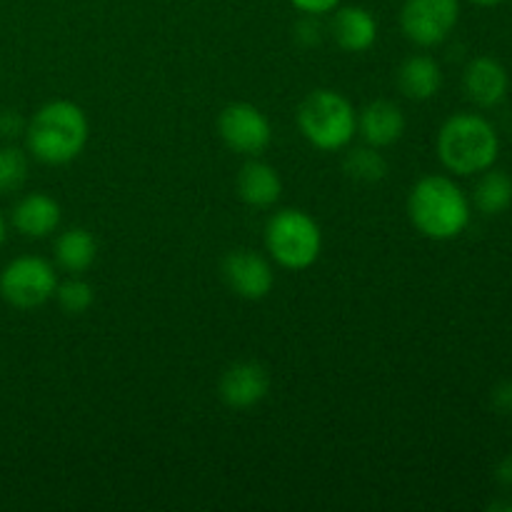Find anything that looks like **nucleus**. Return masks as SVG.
<instances>
[{"label":"nucleus","mask_w":512,"mask_h":512,"mask_svg":"<svg viewBox=\"0 0 512 512\" xmlns=\"http://www.w3.org/2000/svg\"><path fill=\"white\" fill-rule=\"evenodd\" d=\"M88 140V118L83 108L70 100L43 105L25 125V143L40 163L63 165L78 158Z\"/></svg>","instance_id":"f257e3e1"},{"label":"nucleus","mask_w":512,"mask_h":512,"mask_svg":"<svg viewBox=\"0 0 512 512\" xmlns=\"http://www.w3.org/2000/svg\"><path fill=\"white\" fill-rule=\"evenodd\" d=\"M408 213L418 233L430 240H453L468 228L470 203L460 185L445 175H428L413 185Z\"/></svg>","instance_id":"f03ea898"},{"label":"nucleus","mask_w":512,"mask_h":512,"mask_svg":"<svg viewBox=\"0 0 512 512\" xmlns=\"http://www.w3.org/2000/svg\"><path fill=\"white\" fill-rule=\"evenodd\" d=\"M500 153L498 130L478 113H458L438 133L440 163L455 175H475L493 168Z\"/></svg>","instance_id":"7ed1b4c3"},{"label":"nucleus","mask_w":512,"mask_h":512,"mask_svg":"<svg viewBox=\"0 0 512 512\" xmlns=\"http://www.w3.org/2000/svg\"><path fill=\"white\" fill-rule=\"evenodd\" d=\"M300 133L318 150H340L353 140L358 118L353 105L335 90H315L298 108Z\"/></svg>","instance_id":"20e7f679"},{"label":"nucleus","mask_w":512,"mask_h":512,"mask_svg":"<svg viewBox=\"0 0 512 512\" xmlns=\"http://www.w3.org/2000/svg\"><path fill=\"white\" fill-rule=\"evenodd\" d=\"M265 245L278 265L288 270H305L318 260L323 235L308 213L285 208L268 220Z\"/></svg>","instance_id":"39448f33"},{"label":"nucleus","mask_w":512,"mask_h":512,"mask_svg":"<svg viewBox=\"0 0 512 512\" xmlns=\"http://www.w3.org/2000/svg\"><path fill=\"white\" fill-rule=\"evenodd\" d=\"M58 288L53 265L38 255H20L0 273V295L20 310H33L48 303Z\"/></svg>","instance_id":"423d86ee"},{"label":"nucleus","mask_w":512,"mask_h":512,"mask_svg":"<svg viewBox=\"0 0 512 512\" xmlns=\"http://www.w3.org/2000/svg\"><path fill=\"white\" fill-rule=\"evenodd\" d=\"M458 18L460 0H405L400 10L405 38L423 48L443 43L458 25Z\"/></svg>","instance_id":"0eeeda50"},{"label":"nucleus","mask_w":512,"mask_h":512,"mask_svg":"<svg viewBox=\"0 0 512 512\" xmlns=\"http://www.w3.org/2000/svg\"><path fill=\"white\" fill-rule=\"evenodd\" d=\"M218 130L225 145L243 155H260L273 138L268 118L250 103L228 105L220 113Z\"/></svg>","instance_id":"6e6552de"},{"label":"nucleus","mask_w":512,"mask_h":512,"mask_svg":"<svg viewBox=\"0 0 512 512\" xmlns=\"http://www.w3.org/2000/svg\"><path fill=\"white\" fill-rule=\"evenodd\" d=\"M223 278L235 295L245 300H263L273 290V268L255 250H235L225 258Z\"/></svg>","instance_id":"1a4fd4ad"},{"label":"nucleus","mask_w":512,"mask_h":512,"mask_svg":"<svg viewBox=\"0 0 512 512\" xmlns=\"http://www.w3.org/2000/svg\"><path fill=\"white\" fill-rule=\"evenodd\" d=\"M270 378L268 370L260 363H235L220 378V398L230 408H253L268 395Z\"/></svg>","instance_id":"9d476101"},{"label":"nucleus","mask_w":512,"mask_h":512,"mask_svg":"<svg viewBox=\"0 0 512 512\" xmlns=\"http://www.w3.org/2000/svg\"><path fill=\"white\" fill-rule=\"evenodd\" d=\"M508 70L495 58H475L465 68V93L480 108H493L508 93Z\"/></svg>","instance_id":"9b49d317"},{"label":"nucleus","mask_w":512,"mask_h":512,"mask_svg":"<svg viewBox=\"0 0 512 512\" xmlns=\"http://www.w3.org/2000/svg\"><path fill=\"white\" fill-rule=\"evenodd\" d=\"M358 128L365 143L373 145V148H385V145H393L395 140H400V135L405 133V115L390 100H375L360 113Z\"/></svg>","instance_id":"f8f14e48"},{"label":"nucleus","mask_w":512,"mask_h":512,"mask_svg":"<svg viewBox=\"0 0 512 512\" xmlns=\"http://www.w3.org/2000/svg\"><path fill=\"white\" fill-rule=\"evenodd\" d=\"M13 225L28 238H45L60 225L58 200L45 193H30L13 208Z\"/></svg>","instance_id":"ddd939ff"},{"label":"nucleus","mask_w":512,"mask_h":512,"mask_svg":"<svg viewBox=\"0 0 512 512\" xmlns=\"http://www.w3.org/2000/svg\"><path fill=\"white\" fill-rule=\"evenodd\" d=\"M333 35L343 50L363 53V50L373 48L375 38H378V23L370 10L360 8V5H348L335 13Z\"/></svg>","instance_id":"4468645a"},{"label":"nucleus","mask_w":512,"mask_h":512,"mask_svg":"<svg viewBox=\"0 0 512 512\" xmlns=\"http://www.w3.org/2000/svg\"><path fill=\"white\" fill-rule=\"evenodd\" d=\"M238 193L253 208H268V205L278 203L280 193H283V183H280L278 173L270 165L250 160L238 175Z\"/></svg>","instance_id":"2eb2a0df"},{"label":"nucleus","mask_w":512,"mask_h":512,"mask_svg":"<svg viewBox=\"0 0 512 512\" xmlns=\"http://www.w3.org/2000/svg\"><path fill=\"white\" fill-rule=\"evenodd\" d=\"M398 85L403 95L413 100H428L443 85V73L430 55H413L398 70Z\"/></svg>","instance_id":"dca6fc26"},{"label":"nucleus","mask_w":512,"mask_h":512,"mask_svg":"<svg viewBox=\"0 0 512 512\" xmlns=\"http://www.w3.org/2000/svg\"><path fill=\"white\" fill-rule=\"evenodd\" d=\"M98 255V245L95 238L85 228H70L55 243V258H58L60 268L68 273H83L95 263Z\"/></svg>","instance_id":"f3484780"},{"label":"nucleus","mask_w":512,"mask_h":512,"mask_svg":"<svg viewBox=\"0 0 512 512\" xmlns=\"http://www.w3.org/2000/svg\"><path fill=\"white\" fill-rule=\"evenodd\" d=\"M475 208L485 215H500L512 205V178L503 170H485L475 185Z\"/></svg>","instance_id":"a211bd4d"},{"label":"nucleus","mask_w":512,"mask_h":512,"mask_svg":"<svg viewBox=\"0 0 512 512\" xmlns=\"http://www.w3.org/2000/svg\"><path fill=\"white\" fill-rule=\"evenodd\" d=\"M28 178V158L15 145L0 148V195H10L23 188Z\"/></svg>","instance_id":"6ab92c4d"},{"label":"nucleus","mask_w":512,"mask_h":512,"mask_svg":"<svg viewBox=\"0 0 512 512\" xmlns=\"http://www.w3.org/2000/svg\"><path fill=\"white\" fill-rule=\"evenodd\" d=\"M345 170H348L353 178L365 180V183H375L385 175V160L383 155L375 148H360L345 158Z\"/></svg>","instance_id":"aec40b11"},{"label":"nucleus","mask_w":512,"mask_h":512,"mask_svg":"<svg viewBox=\"0 0 512 512\" xmlns=\"http://www.w3.org/2000/svg\"><path fill=\"white\" fill-rule=\"evenodd\" d=\"M55 298H58L60 308L68 315H80L93 305V288L85 280H65L63 285L55 288Z\"/></svg>","instance_id":"412c9836"},{"label":"nucleus","mask_w":512,"mask_h":512,"mask_svg":"<svg viewBox=\"0 0 512 512\" xmlns=\"http://www.w3.org/2000/svg\"><path fill=\"white\" fill-rule=\"evenodd\" d=\"M300 13H308V15H323L330 13V10L338 8L340 0H290Z\"/></svg>","instance_id":"4be33fe9"},{"label":"nucleus","mask_w":512,"mask_h":512,"mask_svg":"<svg viewBox=\"0 0 512 512\" xmlns=\"http://www.w3.org/2000/svg\"><path fill=\"white\" fill-rule=\"evenodd\" d=\"M493 403L500 413H512V380L508 383H500L493 390Z\"/></svg>","instance_id":"5701e85b"},{"label":"nucleus","mask_w":512,"mask_h":512,"mask_svg":"<svg viewBox=\"0 0 512 512\" xmlns=\"http://www.w3.org/2000/svg\"><path fill=\"white\" fill-rule=\"evenodd\" d=\"M20 130H23V120H20L13 110H5V113H0V135H5V138H13V135H18Z\"/></svg>","instance_id":"b1692460"},{"label":"nucleus","mask_w":512,"mask_h":512,"mask_svg":"<svg viewBox=\"0 0 512 512\" xmlns=\"http://www.w3.org/2000/svg\"><path fill=\"white\" fill-rule=\"evenodd\" d=\"M495 478H498V483L503 485V488H512V455H508V458L498 465Z\"/></svg>","instance_id":"393cba45"},{"label":"nucleus","mask_w":512,"mask_h":512,"mask_svg":"<svg viewBox=\"0 0 512 512\" xmlns=\"http://www.w3.org/2000/svg\"><path fill=\"white\" fill-rule=\"evenodd\" d=\"M470 3H475V5H485V8H493V5L505 3V0H470Z\"/></svg>","instance_id":"a878e982"},{"label":"nucleus","mask_w":512,"mask_h":512,"mask_svg":"<svg viewBox=\"0 0 512 512\" xmlns=\"http://www.w3.org/2000/svg\"><path fill=\"white\" fill-rule=\"evenodd\" d=\"M3 240H5V218L3 213H0V245H3Z\"/></svg>","instance_id":"bb28decb"}]
</instances>
